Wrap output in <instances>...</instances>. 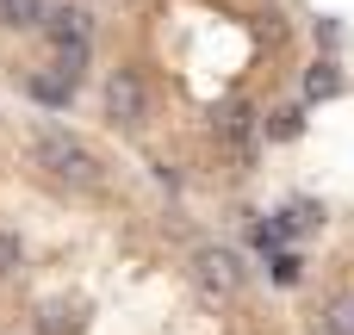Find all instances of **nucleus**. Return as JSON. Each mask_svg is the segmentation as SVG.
Returning a JSON list of instances; mask_svg holds the SVG:
<instances>
[{"instance_id": "f257e3e1", "label": "nucleus", "mask_w": 354, "mask_h": 335, "mask_svg": "<svg viewBox=\"0 0 354 335\" xmlns=\"http://www.w3.org/2000/svg\"><path fill=\"white\" fill-rule=\"evenodd\" d=\"M31 162H37L50 180H62V186H100V155H93L81 137H68V131H37Z\"/></svg>"}, {"instance_id": "f03ea898", "label": "nucleus", "mask_w": 354, "mask_h": 335, "mask_svg": "<svg viewBox=\"0 0 354 335\" xmlns=\"http://www.w3.org/2000/svg\"><path fill=\"white\" fill-rule=\"evenodd\" d=\"M106 118H112L118 131H143V124H149V93H143V81H137L131 68H118V75L106 81Z\"/></svg>"}, {"instance_id": "7ed1b4c3", "label": "nucleus", "mask_w": 354, "mask_h": 335, "mask_svg": "<svg viewBox=\"0 0 354 335\" xmlns=\"http://www.w3.org/2000/svg\"><path fill=\"white\" fill-rule=\"evenodd\" d=\"M193 280H199L205 292H218V298H230V292L243 286V261H236V249H218V242H205V249H193Z\"/></svg>"}, {"instance_id": "20e7f679", "label": "nucleus", "mask_w": 354, "mask_h": 335, "mask_svg": "<svg viewBox=\"0 0 354 335\" xmlns=\"http://www.w3.org/2000/svg\"><path fill=\"white\" fill-rule=\"evenodd\" d=\"M31 329L37 335H81L87 329V298H44Z\"/></svg>"}, {"instance_id": "39448f33", "label": "nucleus", "mask_w": 354, "mask_h": 335, "mask_svg": "<svg viewBox=\"0 0 354 335\" xmlns=\"http://www.w3.org/2000/svg\"><path fill=\"white\" fill-rule=\"evenodd\" d=\"M37 25L50 31V44H93V19H87V6H44Z\"/></svg>"}, {"instance_id": "423d86ee", "label": "nucleus", "mask_w": 354, "mask_h": 335, "mask_svg": "<svg viewBox=\"0 0 354 335\" xmlns=\"http://www.w3.org/2000/svg\"><path fill=\"white\" fill-rule=\"evenodd\" d=\"M249 131H255V124H249V106H243V99H230V106L218 112V137H224L243 162H249V149H255V137H249Z\"/></svg>"}, {"instance_id": "0eeeda50", "label": "nucleus", "mask_w": 354, "mask_h": 335, "mask_svg": "<svg viewBox=\"0 0 354 335\" xmlns=\"http://www.w3.org/2000/svg\"><path fill=\"white\" fill-rule=\"evenodd\" d=\"M25 93H31L37 106H68V99H75V87H68L56 68H37V75H25Z\"/></svg>"}, {"instance_id": "6e6552de", "label": "nucleus", "mask_w": 354, "mask_h": 335, "mask_svg": "<svg viewBox=\"0 0 354 335\" xmlns=\"http://www.w3.org/2000/svg\"><path fill=\"white\" fill-rule=\"evenodd\" d=\"M317 329H324V335H354V292H336V298L324 305Z\"/></svg>"}, {"instance_id": "1a4fd4ad", "label": "nucleus", "mask_w": 354, "mask_h": 335, "mask_svg": "<svg viewBox=\"0 0 354 335\" xmlns=\"http://www.w3.org/2000/svg\"><path fill=\"white\" fill-rule=\"evenodd\" d=\"M56 75H62L68 87H81V75H87V44H56Z\"/></svg>"}, {"instance_id": "9d476101", "label": "nucleus", "mask_w": 354, "mask_h": 335, "mask_svg": "<svg viewBox=\"0 0 354 335\" xmlns=\"http://www.w3.org/2000/svg\"><path fill=\"white\" fill-rule=\"evenodd\" d=\"M44 19V0H0V25H12V31H31Z\"/></svg>"}, {"instance_id": "9b49d317", "label": "nucleus", "mask_w": 354, "mask_h": 335, "mask_svg": "<svg viewBox=\"0 0 354 335\" xmlns=\"http://www.w3.org/2000/svg\"><path fill=\"white\" fill-rule=\"evenodd\" d=\"M305 93H311V99H330V93H342V75H336L330 62H317V68L305 75Z\"/></svg>"}, {"instance_id": "f8f14e48", "label": "nucleus", "mask_w": 354, "mask_h": 335, "mask_svg": "<svg viewBox=\"0 0 354 335\" xmlns=\"http://www.w3.org/2000/svg\"><path fill=\"white\" fill-rule=\"evenodd\" d=\"M19 261H25V242H19L12 230H0V280H12V274H19Z\"/></svg>"}, {"instance_id": "ddd939ff", "label": "nucleus", "mask_w": 354, "mask_h": 335, "mask_svg": "<svg viewBox=\"0 0 354 335\" xmlns=\"http://www.w3.org/2000/svg\"><path fill=\"white\" fill-rule=\"evenodd\" d=\"M286 224H292V230H311V224H324V211H317V205H292Z\"/></svg>"}, {"instance_id": "4468645a", "label": "nucleus", "mask_w": 354, "mask_h": 335, "mask_svg": "<svg viewBox=\"0 0 354 335\" xmlns=\"http://www.w3.org/2000/svg\"><path fill=\"white\" fill-rule=\"evenodd\" d=\"M268 131H274V137H299V112H274Z\"/></svg>"}, {"instance_id": "2eb2a0df", "label": "nucleus", "mask_w": 354, "mask_h": 335, "mask_svg": "<svg viewBox=\"0 0 354 335\" xmlns=\"http://www.w3.org/2000/svg\"><path fill=\"white\" fill-rule=\"evenodd\" d=\"M274 280H280V286H292V280H299V261H292V255H280V261H274Z\"/></svg>"}]
</instances>
